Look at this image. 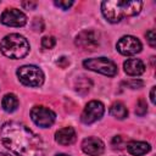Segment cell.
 I'll return each instance as SVG.
<instances>
[{"label":"cell","instance_id":"obj_1","mask_svg":"<svg viewBox=\"0 0 156 156\" xmlns=\"http://www.w3.org/2000/svg\"><path fill=\"white\" fill-rule=\"evenodd\" d=\"M0 135L2 144L18 156H44V144L41 139L22 123H4Z\"/></svg>","mask_w":156,"mask_h":156},{"label":"cell","instance_id":"obj_2","mask_svg":"<svg viewBox=\"0 0 156 156\" xmlns=\"http://www.w3.org/2000/svg\"><path fill=\"white\" fill-rule=\"evenodd\" d=\"M143 6L141 1H121V0H108L101 4V11L104 17L111 22L117 23L124 16H134L140 12Z\"/></svg>","mask_w":156,"mask_h":156},{"label":"cell","instance_id":"obj_3","mask_svg":"<svg viewBox=\"0 0 156 156\" xmlns=\"http://www.w3.org/2000/svg\"><path fill=\"white\" fill-rule=\"evenodd\" d=\"M0 50L6 57L17 60L24 57L28 54L29 43L23 35L12 33L2 38V40L0 41Z\"/></svg>","mask_w":156,"mask_h":156},{"label":"cell","instance_id":"obj_4","mask_svg":"<svg viewBox=\"0 0 156 156\" xmlns=\"http://www.w3.org/2000/svg\"><path fill=\"white\" fill-rule=\"evenodd\" d=\"M17 77L20 82L27 87H40L44 83L43 71L33 65L22 66L17 69Z\"/></svg>","mask_w":156,"mask_h":156},{"label":"cell","instance_id":"obj_5","mask_svg":"<svg viewBox=\"0 0 156 156\" xmlns=\"http://www.w3.org/2000/svg\"><path fill=\"white\" fill-rule=\"evenodd\" d=\"M83 66L87 69L113 77L117 74V66L113 61L107 57H96V58H87L83 61Z\"/></svg>","mask_w":156,"mask_h":156},{"label":"cell","instance_id":"obj_6","mask_svg":"<svg viewBox=\"0 0 156 156\" xmlns=\"http://www.w3.org/2000/svg\"><path fill=\"white\" fill-rule=\"evenodd\" d=\"M30 118L37 126L41 128H49L54 124L56 115L52 110L45 106H34L30 110Z\"/></svg>","mask_w":156,"mask_h":156},{"label":"cell","instance_id":"obj_7","mask_svg":"<svg viewBox=\"0 0 156 156\" xmlns=\"http://www.w3.org/2000/svg\"><path fill=\"white\" fill-rule=\"evenodd\" d=\"M105 112V107L102 105V102L98 101V100H93L87 104V106L84 107L80 119L83 123L85 124H91L96 121H99Z\"/></svg>","mask_w":156,"mask_h":156},{"label":"cell","instance_id":"obj_8","mask_svg":"<svg viewBox=\"0 0 156 156\" xmlns=\"http://www.w3.org/2000/svg\"><path fill=\"white\" fill-rule=\"evenodd\" d=\"M76 45L82 50L93 51L99 46V33L93 29H84L76 37Z\"/></svg>","mask_w":156,"mask_h":156},{"label":"cell","instance_id":"obj_9","mask_svg":"<svg viewBox=\"0 0 156 156\" xmlns=\"http://www.w3.org/2000/svg\"><path fill=\"white\" fill-rule=\"evenodd\" d=\"M116 48L119 54L130 56V55H135V54L140 52L143 45L138 38H135L133 35H124L117 41Z\"/></svg>","mask_w":156,"mask_h":156},{"label":"cell","instance_id":"obj_10","mask_svg":"<svg viewBox=\"0 0 156 156\" xmlns=\"http://www.w3.org/2000/svg\"><path fill=\"white\" fill-rule=\"evenodd\" d=\"M0 21L5 26L10 27H22L27 23V17L26 15L17 10V9H6L0 17Z\"/></svg>","mask_w":156,"mask_h":156},{"label":"cell","instance_id":"obj_11","mask_svg":"<svg viewBox=\"0 0 156 156\" xmlns=\"http://www.w3.org/2000/svg\"><path fill=\"white\" fill-rule=\"evenodd\" d=\"M82 150L89 156H100L104 154V143L95 136H88L82 141Z\"/></svg>","mask_w":156,"mask_h":156},{"label":"cell","instance_id":"obj_12","mask_svg":"<svg viewBox=\"0 0 156 156\" xmlns=\"http://www.w3.org/2000/svg\"><path fill=\"white\" fill-rule=\"evenodd\" d=\"M76 130L72 127H65L55 133V140L61 145H71L76 141Z\"/></svg>","mask_w":156,"mask_h":156},{"label":"cell","instance_id":"obj_13","mask_svg":"<svg viewBox=\"0 0 156 156\" xmlns=\"http://www.w3.org/2000/svg\"><path fill=\"white\" fill-rule=\"evenodd\" d=\"M124 72L128 76H140L145 72V65L139 58H129L123 63Z\"/></svg>","mask_w":156,"mask_h":156},{"label":"cell","instance_id":"obj_14","mask_svg":"<svg viewBox=\"0 0 156 156\" xmlns=\"http://www.w3.org/2000/svg\"><path fill=\"white\" fill-rule=\"evenodd\" d=\"M127 150L130 155L134 156H143L145 154H147L151 150V146L149 143L145 141H129L127 144Z\"/></svg>","mask_w":156,"mask_h":156},{"label":"cell","instance_id":"obj_15","mask_svg":"<svg viewBox=\"0 0 156 156\" xmlns=\"http://www.w3.org/2000/svg\"><path fill=\"white\" fill-rule=\"evenodd\" d=\"M1 106L6 112H13L18 107V99L15 94H6L2 98Z\"/></svg>","mask_w":156,"mask_h":156},{"label":"cell","instance_id":"obj_16","mask_svg":"<svg viewBox=\"0 0 156 156\" xmlns=\"http://www.w3.org/2000/svg\"><path fill=\"white\" fill-rule=\"evenodd\" d=\"M110 115L112 117L117 118V119H124L128 116V110H127V107L122 102L117 101V102H115V104L111 105V107H110Z\"/></svg>","mask_w":156,"mask_h":156},{"label":"cell","instance_id":"obj_17","mask_svg":"<svg viewBox=\"0 0 156 156\" xmlns=\"http://www.w3.org/2000/svg\"><path fill=\"white\" fill-rule=\"evenodd\" d=\"M91 84H93V83H91V80H90L89 78L82 76V77H78V78H77L74 88H76V91H78L79 94L84 95V94H87V93L90 90Z\"/></svg>","mask_w":156,"mask_h":156},{"label":"cell","instance_id":"obj_18","mask_svg":"<svg viewBox=\"0 0 156 156\" xmlns=\"http://www.w3.org/2000/svg\"><path fill=\"white\" fill-rule=\"evenodd\" d=\"M147 111V105L146 101L144 99H139V101L136 102V107H135V113L138 116H144Z\"/></svg>","mask_w":156,"mask_h":156},{"label":"cell","instance_id":"obj_19","mask_svg":"<svg viewBox=\"0 0 156 156\" xmlns=\"http://www.w3.org/2000/svg\"><path fill=\"white\" fill-rule=\"evenodd\" d=\"M55 44H56V39L54 38V37H44L43 39H41V48L43 49H52L54 46H55Z\"/></svg>","mask_w":156,"mask_h":156},{"label":"cell","instance_id":"obj_20","mask_svg":"<svg viewBox=\"0 0 156 156\" xmlns=\"http://www.w3.org/2000/svg\"><path fill=\"white\" fill-rule=\"evenodd\" d=\"M145 37H146V40H147V43L150 44V46L155 48V46H156V33H155V30H154V29L147 30V32L145 33Z\"/></svg>","mask_w":156,"mask_h":156},{"label":"cell","instance_id":"obj_21","mask_svg":"<svg viewBox=\"0 0 156 156\" xmlns=\"http://www.w3.org/2000/svg\"><path fill=\"white\" fill-rule=\"evenodd\" d=\"M57 7H60V9H62V10H68L72 5H73V1H68V0H55V2H54Z\"/></svg>","mask_w":156,"mask_h":156},{"label":"cell","instance_id":"obj_22","mask_svg":"<svg viewBox=\"0 0 156 156\" xmlns=\"http://www.w3.org/2000/svg\"><path fill=\"white\" fill-rule=\"evenodd\" d=\"M32 28L35 30V32H43L44 30V22L41 18H34L33 21V24H32Z\"/></svg>","mask_w":156,"mask_h":156},{"label":"cell","instance_id":"obj_23","mask_svg":"<svg viewBox=\"0 0 156 156\" xmlns=\"http://www.w3.org/2000/svg\"><path fill=\"white\" fill-rule=\"evenodd\" d=\"M126 85L129 87V88H132V89H136V88H141L144 85V82L143 80H139V79H132V80L127 82Z\"/></svg>","mask_w":156,"mask_h":156},{"label":"cell","instance_id":"obj_24","mask_svg":"<svg viewBox=\"0 0 156 156\" xmlns=\"http://www.w3.org/2000/svg\"><path fill=\"white\" fill-rule=\"evenodd\" d=\"M37 2L35 1H23L22 2V6L24 7V9H27V10H34L35 7H37Z\"/></svg>","mask_w":156,"mask_h":156},{"label":"cell","instance_id":"obj_25","mask_svg":"<svg viewBox=\"0 0 156 156\" xmlns=\"http://www.w3.org/2000/svg\"><path fill=\"white\" fill-rule=\"evenodd\" d=\"M68 63H69V61H68V58L65 57V56H62V57H60V58L57 60V65H58L60 67H62V68H65L66 66H68Z\"/></svg>","mask_w":156,"mask_h":156},{"label":"cell","instance_id":"obj_26","mask_svg":"<svg viewBox=\"0 0 156 156\" xmlns=\"http://www.w3.org/2000/svg\"><path fill=\"white\" fill-rule=\"evenodd\" d=\"M155 87H152L151 88V91H150V100H151V102L152 104H155Z\"/></svg>","mask_w":156,"mask_h":156},{"label":"cell","instance_id":"obj_27","mask_svg":"<svg viewBox=\"0 0 156 156\" xmlns=\"http://www.w3.org/2000/svg\"><path fill=\"white\" fill-rule=\"evenodd\" d=\"M0 156H11L10 154H5V152H0Z\"/></svg>","mask_w":156,"mask_h":156},{"label":"cell","instance_id":"obj_28","mask_svg":"<svg viewBox=\"0 0 156 156\" xmlns=\"http://www.w3.org/2000/svg\"><path fill=\"white\" fill-rule=\"evenodd\" d=\"M56 156H68V155H65V154H60V155H56Z\"/></svg>","mask_w":156,"mask_h":156}]
</instances>
